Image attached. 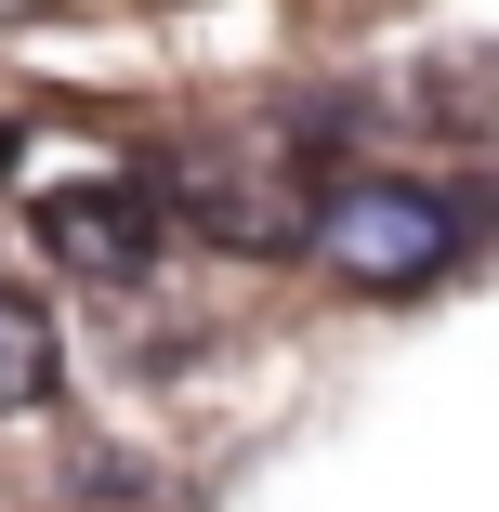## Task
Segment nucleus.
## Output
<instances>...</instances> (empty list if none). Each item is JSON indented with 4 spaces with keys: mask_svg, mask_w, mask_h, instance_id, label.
<instances>
[{
    "mask_svg": "<svg viewBox=\"0 0 499 512\" xmlns=\"http://www.w3.org/2000/svg\"><path fill=\"white\" fill-rule=\"evenodd\" d=\"M460 250V197L447 184H408V171H342L316 184V263L368 302L394 289H434V263Z\"/></svg>",
    "mask_w": 499,
    "mask_h": 512,
    "instance_id": "nucleus-1",
    "label": "nucleus"
},
{
    "mask_svg": "<svg viewBox=\"0 0 499 512\" xmlns=\"http://www.w3.org/2000/svg\"><path fill=\"white\" fill-rule=\"evenodd\" d=\"M40 250H53L66 276H92V289H119V276H145V250H158V197H145L132 171H66V184L40 197Z\"/></svg>",
    "mask_w": 499,
    "mask_h": 512,
    "instance_id": "nucleus-2",
    "label": "nucleus"
},
{
    "mask_svg": "<svg viewBox=\"0 0 499 512\" xmlns=\"http://www.w3.org/2000/svg\"><path fill=\"white\" fill-rule=\"evenodd\" d=\"M184 224L211 237V250H316V184H289L263 158H197L184 171Z\"/></svg>",
    "mask_w": 499,
    "mask_h": 512,
    "instance_id": "nucleus-3",
    "label": "nucleus"
},
{
    "mask_svg": "<svg viewBox=\"0 0 499 512\" xmlns=\"http://www.w3.org/2000/svg\"><path fill=\"white\" fill-rule=\"evenodd\" d=\"M53 381H66V329H53V302L0 289V421H40Z\"/></svg>",
    "mask_w": 499,
    "mask_h": 512,
    "instance_id": "nucleus-4",
    "label": "nucleus"
}]
</instances>
